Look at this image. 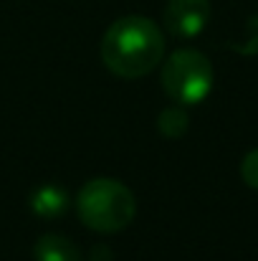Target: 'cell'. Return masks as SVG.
<instances>
[{
    "instance_id": "1",
    "label": "cell",
    "mask_w": 258,
    "mask_h": 261,
    "mask_svg": "<svg viewBox=\"0 0 258 261\" xmlns=\"http://www.w3.org/2000/svg\"><path fill=\"white\" fill-rule=\"evenodd\" d=\"M165 56V36L160 25L145 15H124L114 20L101 38L104 66L122 79L147 76Z\"/></svg>"
},
{
    "instance_id": "2",
    "label": "cell",
    "mask_w": 258,
    "mask_h": 261,
    "mask_svg": "<svg viewBox=\"0 0 258 261\" xmlns=\"http://www.w3.org/2000/svg\"><path fill=\"white\" fill-rule=\"evenodd\" d=\"M76 211L86 228L99 233L124 231L137 216L134 193L114 177H94L79 190Z\"/></svg>"
},
{
    "instance_id": "3",
    "label": "cell",
    "mask_w": 258,
    "mask_h": 261,
    "mask_svg": "<svg viewBox=\"0 0 258 261\" xmlns=\"http://www.w3.org/2000/svg\"><path fill=\"white\" fill-rule=\"evenodd\" d=\"M160 79L177 104H200L213 89V64L195 48H180L165 61Z\"/></svg>"
},
{
    "instance_id": "4",
    "label": "cell",
    "mask_w": 258,
    "mask_h": 261,
    "mask_svg": "<svg viewBox=\"0 0 258 261\" xmlns=\"http://www.w3.org/2000/svg\"><path fill=\"white\" fill-rule=\"evenodd\" d=\"M210 0H170L165 5V28L177 38H195L210 20Z\"/></svg>"
},
{
    "instance_id": "5",
    "label": "cell",
    "mask_w": 258,
    "mask_h": 261,
    "mask_svg": "<svg viewBox=\"0 0 258 261\" xmlns=\"http://www.w3.org/2000/svg\"><path fill=\"white\" fill-rule=\"evenodd\" d=\"M69 208V193L61 185H41L31 193V211L41 218H59Z\"/></svg>"
},
{
    "instance_id": "6",
    "label": "cell",
    "mask_w": 258,
    "mask_h": 261,
    "mask_svg": "<svg viewBox=\"0 0 258 261\" xmlns=\"http://www.w3.org/2000/svg\"><path fill=\"white\" fill-rule=\"evenodd\" d=\"M33 256L36 261H81V251L71 239L61 233H46L36 241Z\"/></svg>"
},
{
    "instance_id": "7",
    "label": "cell",
    "mask_w": 258,
    "mask_h": 261,
    "mask_svg": "<svg viewBox=\"0 0 258 261\" xmlns=\"http://www.w3.org/2000/svg\"><path fill=\"white\" fill-rule=\"evenodd\" d=\"M187 127H190V117L185 114V109H180V107H170V109H165L160 117H157V129L165 135V137H182L185 132H187Z\"/></svg>"
},
{
    "instance_id": "8",
    "label": "cell",
    "mask_w": 258,
    "mask_h": 261,
    "mask_svg": "<svg viewBox=\"0 0 258 261\" xmlns=\"http://www.w3.org/2000/svg\"><path fill=\"white\" fill-rule=\"evenodd\" d=\"M241 177H243V182H246L248 188L258 190V147L251 150V152L243 158V163H241Z\"/></svg>"
}]
</instances>
